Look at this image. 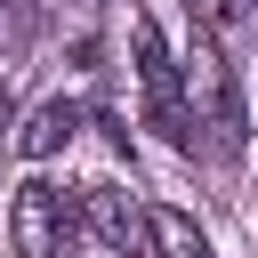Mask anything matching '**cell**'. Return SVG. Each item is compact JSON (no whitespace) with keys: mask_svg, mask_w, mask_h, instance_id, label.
Masks as SVG:
<instances>
[{"mask_svg":"<svg viewBox=\"0 0 258 258\" xmlns=\"http://www.w3.org/2000/svg\"><path fill=\"white\" fill-rule=\"evenodd\" d=\"M185 8H194L202 24H242V16L258 8V0H185Z\"/></svg>","mask_w":258,"mask_h":258,"instance_id":"cell-7","label":"cell"},{"mask_svg":"<svg viewBox=\"0 0 258 258\" xmlns=\"http://www.w3.org/2000/svg\"><path fill=\"white\" fill-rule=\"evenodd\" d=\"M185 105L202 129H218V145H242V105H234V81L210 40H194V56H185Z\"/></svg>","mask_w":258,"mask_h":258,"instance_id":"cell-3","label":"cell"},{"mask_svg":"<svg viewBox=\"0 0 258 258\" xmlns=\"http://www.w3.org/2000/svg\"><path fill=\"white\" fill-rule=\"evenodd\" d=\"M8 113H16V105H8V89H0V129H8Z\"/></svg>","mask_w":258,"mask_h":258,"instance_id":"cell-8","label":"cell"},{"mask_svg":"<svg viewBox=\"0 0 258 258\" xmlns=\"http://www.w3.org/2000/svg\"><path fill=\"white\" fill-rule=\"evenodd\" d=\"M129 56H137V81H145L153 105H185V64L169 56V40H161L153 16H129Z\"/></svg>","mask_w":258,"mask_h":258,"instance_id":"cell-4","label":"cell"},{"mask_svg":"<svg viewBox=\"0 0 258 258\" xmlns=\"http://www.w3.org/2000/svg\"><path fill=\"white\" fill-rule=\"evenodd\" d=\"M81 226H89L105 250H121V258L153 250V210H145L137 194H121V185H81Z\"/></svg>","mask_w":258,"mask_h":258,"instance_id":"cell-2","label":"cell"},{"mask_svg":"<svg viewBox=\"0 0 258 258\" xmlns=\"http://www.w3.org/2000/svg\"><path fill=\"white\" fill-rule=\"evenodd\" d=\"M153 250L161 258H210V242H202V226L185 210H153Z\"/></svg>","mask_w":258,"mask_h":258,"instance_id":"cell-6","label":"cell"},{"mask_svg":"<svg viewBox=\"0 0 258 258\" xmlns=\"http://www.w3.org/2000/svg\"><path fill=\"white\" fill-rule=\"evenodd\" d=\"M73 218H81V194L64 202V185H48V177L16 185V210H8V242H16V258H64Z\"/></svg>","mask_w":258,"mask_h":258,"instance_id":"cell-1","label":"cell"},{"mask_svg":"<svg viewBox=\"0 0 258 258\" xmlns=\"http://www.w3.org/2000/svg\"><path fill=\"white\" fill-rule=\"evenodd\" d=\"M73 137H81V105H73V97H48V105L16 129V153H24V161H56Z\"/></svg>","mask_w":258,"mask_h":258,"instance_id":"cell-5","label":"cell"}]
</instances>
